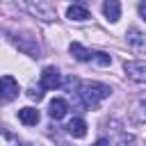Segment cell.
I'll list each match as a JSON object with an SVG mask.
<instances>
[{
    "instance_id": "6da1fadb",
    "label": "cell",
    "mask_w": 146,
    "mask_h": 146,
    "mask_svg": "<svg viewBox=\"0 0 146 146\" xmlns=\"http://www.w3.org/2000/svg\"><path fill=\"white\" fill-rule=\"evenodd\" d=\"M78 96H80V100H82L84 107L94 110V107H98L105 98L112 96V89H110L107 84H103V82H82V84L78 87Z\"/></svg>"
},
{
    "instance_id": "7a4b0ae2",
    "label": "cell",
    "mask_w": 146,
    "mask_h": 146,
    "mask_svg": "<svg viewBox=\"0 0 146 146\" xmlns=\"http://www.w3.org/2000/svg\"><path fill=\"white\" fill-rule=\"evenodd\" d=\"M18 5H21L30 16H36V18L43 21V23H50V21L57 18V11H55V7H52L48 0H18Z\"/></svg>"
},
{
    "instance_id": "3957f363",
    "label": "cell",
    "mask_w": 146,
    "mask_h": 146,
    "mask_svg": "<svg viewBox=\"0 0 146 146\" xmlns=\"http://www.w3.org/2000/svg\"><path fill=\"white\" fill-rule=\"evenodd\" d=\"M9 41H11L21 52H25V55L32 57V59H39V57H41V48H39V43H36L34 36H30V34H11Z\"/></svg>"
},
{
    "instance_id": "277c9868",
    "label": "cell",
    "mask_w": 146,
    "mask_h": 146,
    "mask_svg": "<svg viewBox=\"0 0 146 146\" xmlns=\"http://www.w3.org/2000/svg\"><path fill=\"white\" fill-rule=\"evenodd\" d=\"M123 71H125V75H128L130 80H135V82H146V62H141V59H130V62L123 64Z\"/></svg>"
},
{
    "instance_id": "5b68a950",
    "label": "cell",
    "mask_w": 146,
    "mask_h": 146,
    "mask_svg": "<svg viewBox=\"0 0 146 146\" xmlns=\"http://www.w3.org/2000/svg\"><path fill=\"white\" fill-rule=\"evenodd\" d=\"M62 87V73L55 66H46L41 73V89H57Z\"/></svg>"
},
{
    "instance_id": "8992f818",
    "label": "cell",
    "mask_w": 146,
    "mask_h": 146,
    "mask_svg": "<svg viewBox=\"0 0 146 146\" xmlns=\"http://www.w3.org/2000/svg\"><path fill=\"white\" fill-rule=\"evenodd\" d=\"M2 89H0V96H2V103H9V100H14L18 94H21V87H18V82L11 78V75H2Z\"/></svg>"
},
{
    "instance_id": "52a82bcc",
    "label": "cell",
    "mask_w": 146,
    "mask_h": 146,
    "mask_svg": "<svg viewBox=\"0 0 146 146\" xmlns=\"http://www.w3.org/2000/svg\"><path fill=\"white\" fill-rule=\"evenodd\" d=\"M66 112H68V105H66L64 98H52V100H50V105H48V114H50V119L59 121V119L66 116Z\"/></svg>"
},
{
    "instance_id": "ba28073f",
    "label": "cell",
    "mask_w": 146,
    "mask_h": 146,
    "mask_svg": "<svg viewBox=\"0 0 146 146\" xmlns=\"http://www.w3.org/2000/svg\"><path fill=\"white\" fill-rule=\"evenodd\" d=\"M103 14L110 23H116L121 18V2L119 0H105L103 2Z\"/></svg>"
},
{
    "instance_id": "9c48e42d",
    "label": "cell",
    "mask_w": 146,
    "mask_h": 146,
    "mask_svg": "<svg viewBox=\"0 0 146 146\" xmlns=\"http://www.w3.org/2000/svg\"><path fill=\"white\" fill-rule=\"evenodd\" d=\"M68 52H71L78 62H94V59H96V52L87 50L82 43H71V46H68Z\"/></svg>"
},
{
    "instance_id": "30bf717a",
    "label": "cell",
    "mask_w": 146,
    "mask_h": 146,
    "mask_svg": "<svg viewBox=\"0 0 146 146\" xmlns=\"http://www.w3.org/2000/svg\"><path fill=\"white\" fill-rule=\"evenodd\" d=\"M66 132H68L71 137H75V139H82V137L87 135V123H84V119H71V121L66 123Z\"/></svg>"
},
{
    "instance_id": "8fae6325",
    "label": "cell",
    "mask_w": 146,
    "mask_h": 146,
    "mask_svg": "<svg viewBox=\"0 0 146 146\" xmlns=\"http://www.w3.org/2000/svg\"><path fill=\"white\" fill-rule=\"evenodd\" d=\"M18 121H21L23 125H36V123H39V110H34V107H23V110H18Z\"/></svg>"
},
{
    "instance_id": "7c38bea8",
    "label": "cell",
    "mask_w": 146,
    "mask_h": 146,
    "mask_svg": "<svg viewBox=\"0 0 146 146\" xmlns=\"http://www.w3.org/2000/svg\"><path fill=\"white\" fill-rule=\"evenodd\" d=\"M66 18H71V21H87L89 18V9L82 7V5H71L66 9Z\"/></svg>"
},
{
    "instance_id": "4fadbf2b",
    "label": "cell",
    "mask_w": 146,
    "mask_h": 146,
    "mask_svg": "<svg viewBox=\"0 0 146 146\" xmlns=\"http://www.w3.org/2000/svg\"><path fill=\"white\" fill-rule=\"evenodd\" d=\"M132 119L139 121V123L146 121V96H139V98H137V103H135V107H132Z\"/></svg>"
},
{
    "instance_id": "5bb4252c",
    "label": "cell",
    "mask_w": 146,
    "mask_h": 146,
    "mask_svg": "<svg viewBox=\"0 0 146 146\" xmlns=\"http://www.w3.org/2000/svg\"><path fill=\"white\" fill-rule=\"evenodd\" d=\"M128 41H130V43H135V46H144V43H146V39H141L139 30H135V27H130V30H128Z\"/></svg>"
},
{
    "instance_id": "9a60e30c",
    "label": "cell",
    "mask_w": 146,
    "mask_h": 146,
    "mask_svg": "<svg viewBox=\"0 0 146 146\" xmlns=\"http://www.w3.org/2000/svg\"><path fill=\"white\" fill-rule=\"evenodd\" d=\"M116 146H141V141L137 137H132V135H121V139H119Z\"/></svg>"
},
{
    "instance_id": "2e32d148",
    "label": "cell",
    "mask_w": 146,
    "mask_h": 146,
    "mask_svg": "<svg viewBox=\"0 0 146 146\" xmlns=\"http://www.w3.org/2000/svg\"><path fill=\"white\" fill-rule=\"evenodd\" d=\"M96 64H100V66H110L112 64V57L107 55V52H96V59H94Z\"/></svg>"
},
{
    "instance_id": "e0dca14e",
    "label": "cell",
    "mask_w": 146,
    "mask_h": 146,
    "mask_svg": "<svg viewBox=\"0 0 146 146\" xmlns=\"http://www.w3.org/2000/svg\"><path fill=\"white\" fill-rule=\"evenodd\" d=\"M137 11H139V16L146 21V0H141V2L137 5Z\"/></svg>"
},
{
    "instance_id": "ac0fdd59",
    "label": "cell",
    "mask_w": 146,
    "mask_h": 146,
    "mask_svg": "<svg viewBox=\"0 0 146 146\" xmlns=\"http://www.w3.org/2000/svg\"><path fill=\"white\" fill-rule=\"evenodd\" d=\"M43 96V91H39V89H34V91H30V98H34V100H39Z\"/></svg>"
},
{
    "instance_id": "d6986e66",
    "label": "cell",
    "mask_w": 146,
    "mask_h": 146,
    "mask_svg": "<svg viewBox=\"0 0 146 146\" xmlns=\"http://www.w3.org/2000/svg\"><path fill=\"white\" fill-rule=\"evenodd\" d=\"M96 146H110V141H107V139H98V141H96Z\"/></svg>"
},
{
    "instance_id": "ffe728a7",
    "label": "cell",
    "mask_w": 146,
    "mask_h": 146,
    "mask_svg": "<svg viewBox=\"0 0 146 146\" xmlns=\"http://www.w3.org/2000/svg\"><path fill=\"white\" fill-rule=\"evenodd\" d=\"M59 146H66V144H59Z\"/></svg>"
}]
</instances>
